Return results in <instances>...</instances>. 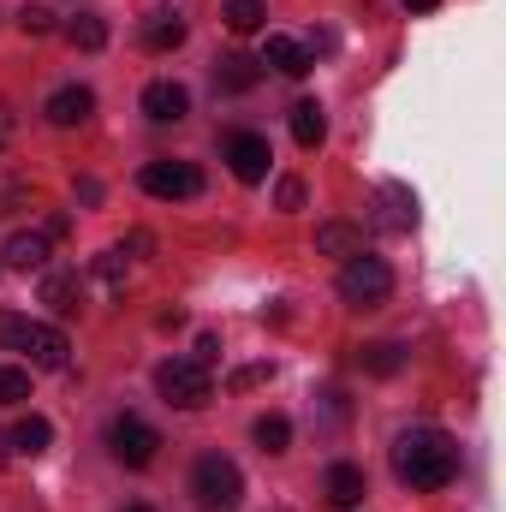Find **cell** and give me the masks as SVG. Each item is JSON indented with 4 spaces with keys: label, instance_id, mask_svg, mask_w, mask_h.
I'll list each match as a JSON object with an SVG mask.
<instances>
[{
    "label": "cell",
    "instance_id": "6da1fadb",
    "mask_svg": "<svg viewBox=\"0 0 506 512\" xmlns=\"http://www.w3.org/2000/svg\"><path fill=\"white\" fill-rule=\"evenodd\" d=\"M393 471L411 489H447L459 477V447L447 429H405L393 441Z\"/></svg>",
    "mask_w": 506,
    "mask_h": 512
},
{
    "label": "cell",
    "instance_id": "7a4b0ae2",
    "mask_svg": "<svg viewBox=\"0 0 506 512\" xmlns=\"http://www.w3.org/2000/svg\"><path fill=\"white\" fill-rule=\"evenodd\" d=\"M0 352H24L30 370H66L72 364V340L48 322H30V316H12L0 310Z\"/></svg>",
    "mask_w": 506,
    "mask_h": 512
},
{
    "label": "cell",
    "instance_id": "3957f363",
    "mask_svg": "<svg viewBox=\"0 0 506 512\" xmlns=\"http://www.w3.org/2000/svg\"><path fill=\"white\" fill-rule=\"evenodd\" d=\"M191 495L209 512H233L245 501V471H239L233 459H221V453H203L197 471H191Z\"/></svg>",
    "mask_w": 506,
    "mask_h": 512
},
{
    "label": "cell",
    "instance_id": "277c9868",
    "mask_svg": "<svg viewBox=\"0 0 506 512\" xmlns=\"http://www.w3.org/2000/svg\"><path fill=\"white\" fill-rule=\"evenodd\" d=\"M387 292H393V268H387L381 256H370V251L346 256V268H340V298H346L352 310H376V304H387Z\"/></svg>",
    "mask_w": 506,
    "mask_h": 512
},
{
    "label": "cell",
    "instance_id": "5b68a950",
    "mask_svg": "<svg viewBox=\"0 0 506 512\" xmlns=\"http://www.w3.org/2000/svg\"><path fill=\"white\" fill-rule=\"evenodd\" d=\"M155 393H161L167 405H179V411H203V405L215 399V382H209V370H203L197 358H167V364L155 370Z\"/></svg>",
    "mask_w": 506,
    "mask_h": 512
},
{
    "label": "cell",
    "instance_id": "8992f818",
    "mask_svg": "<svg viewBox=\"0 0 506 512\" xmlns=\"http://www.w3.org/2000/svg\"><path fill=\"white\" fill-rule=\"evenodd\" d=\"M137 185H143L149 197H161V203H185V197L203 191V173H197L191 161H149V167L137 173Z\"/></svg>",
    "mask_w": 506,
    "mask_h": 512
},
{
    "label": "cell",
    "instance_id": "52a82bcc",
    "mask_svg": "<svg viewBox=\"0 0 506 512\" xmlns=\"http://www.w3.org/2000/svg\"><path fill=\"white\" fill-rule=\"evenodd\" d=\"M155 447H161V435H155L143 417H131V411H126V417H114V423H108V453H114L120 465H131V471H143V465L155 459Z\"/></svg>",
    "mask_w": 506,
    "mask_h": 512
},
{
    "label": "cell",
    "instance_id": "ba28073f",
    "mask_svg": "<svg viewBox=\"0 0 506 512\" xmlns=\"http://www.w3.org/2000/svg\"><path fill=\"white\" fill-rule=\"evenodd\" d=\"M370 227L376 233H411L417 227V191L411 185H381L370 197Z\"/></svg>",
    "mask_w": 506,
    "mask_h": 512
},
{
    "label": "cell",
    "instance_id": "9c48e42d",
    "mask_svg": "<svg viewBox=\"0 0 506 512\" xmlns=\"http://www.w3.org/2000/svg\"><path fill=\"white\" fill-rule=\"evenodd\" d=\"M221 155H227L233 179H245V185H262V179H268V161H274L268 137H256V131H233V137L221 143Z\"/></svg>",
    "mask_w": 506,
    "mask_h": 512
},
{
    "label": "cell",
    "instance_id": "30bf717a",
    "mask_svg": "<svg viewBox=\"0 0 506 512\" xmlns=\"http://www.w3.org/2000/svg\"><path fill=\"white\" fill-rule=\"evenodd\" d=\"M143 114H149L155 126H173V120H185V114H191V90H185V84H173V78H161V84H149V90H143Z\"/></svg>",
    "mask_w": 506,
    "mask_h": 512
},
{
    "label": "cell",
    "instance_id": "8fae6325",
    "mask_svg": "<svg viewBox=\"0 0 506 512\" xmlns=\"http://www.w3.org/2000/svg\"><path fill=\"white\" fill-rule=\"evenodd\" d=\"M42 114H48V126H84V120H90V114H96V96H90V90H84V84H66V90H54V96H48V108H42Z\"/></svg>",
    "mask_w": 506,
    "mask_h": 512
},
{
    "label": "cell",
    "instance_id": "7c38bea8",
    "mask_svg": "<svg viewBox=\"0 0 506 512\" xmlns=\"http://www.w3.org/2000/svg\"><path fill=\"white\" fill-rule=\"evenodd\" d=\"M262 66H274L280 78H304L316 60H310V48H304L298 36H268V48H262Z\"/></svg>",
    "mask_w": 506,
    "mask_h": 512
},
{
    "label": "cell",
    "instance_id": "4fadbf2b",
    "mask_svg": "<svg viewBox=\"0 0 506 512\" xmlns=\"http://www.w3.org/2000/svg\"><path fill=\"white\" fill-rule=\"evenodd\" d=\"M322 489H328V501H334L340 512H352L358 501H364V495H370V483H364V471H358V465H346V459H340V465H328V477H322Z\"/></svg>",
    "mask_w": 506,
    "mask_h": 512
},
{
    "label": "cell",
    "instance_id": "5bb4252c",
    "mask_svg": "<svg viewBox=\"0 0 506 512\" xmlns=\"http://www.w3.org/2000/svg\"><path fill=\"white\" fill-rule=\"evenodd\" d=\"M0 262L18 268V274H42V268H48V233H12L6 251H0Z\"/></svg>",
    "mask_w": 506,
    "mask_h": 512
},
{
    "label": "cell",
    "instance_id": "9a60e30c",
    "mask_svg": "<svg viewBox=\"0 0 506 512\" xmlns=\"http://www.w3.org/2000/svg\"><path fill=\"white\" fill-rule=\"evenodd\" d=\"M42 304H48L54 316H78L84 280H78V274H42Z\"/></svg>",
    "mask_w": 506,
    "mask_h": 512
},
{
    "label": "cell",
    "instance_id": "2e32d148",
    "mask_svg": "<svg viewBox=\"0 0 506 512\" xmlns=\"http://www.w3.org/2000/svg\"><path fill=\"white\" fill-rule=\"evenodd\" d=\"M48 441H54V423H48V417H36V411H30V417H18V423H12V435H6V447H12V453H24V459L48 453Z\"/></svg>",
    "mask_w": 506,
    "mask_h": 512
},
{
    "label": "cell",
    "instance_id": "e0dca14e",
    "mask_svg": "<svg viewBox=\"0 0 506 512\" xmlns=\"http://www.w3.org/2000/svg\"><path fill=\"white\" fill-rule=\"evenodd\" d=\"M185 42V18L179 12H149L143 18V48L149 54H167V48H179Z\"/></svg>",
    "mask_w": 506,
    "mask_h": 512
},
{
    "label": "cell",
    "instance_id": "ac0fdd59",
    "mask_svg": "<svg viewBox=\"0 0 506 512\" xmlns=\"http://www.w3.org/2000/svg\"><path fill=\"white\" fill-rule=\"evenodd\" d=\"M316 251L322 256H358L364 251V227H352V221H322V227H316Z\"/></svg>",
    "mask_w": 506,
    "mask_h": 512
},
{
    "label": "cell",
    "instance_id": "d6986e66",
    "mask_svg": "<svg viewBox=\"0 0 506 512\" xmlns=\"http://www.w3.org/2000/svg\"><path fill=\"white\" fill-rule=\"evenodd\" d=\"M286 126H292V143H298V149H316V143L328 137V114H322V102H298Z\"/></svg>",
    "mask_w": 506,
    "mask_h": 512
},
{
    "label": "cell",
    "instance_id": "ffe728a7",
    "mask_svg": "<svg viewBox=\"0 0 506 512\" xmlns=\"http://www.w3.org/2000/svg\"><path fill=\"white\" fill-rule=\"evenodd\" d=\"M256 66H262V60H251V54H227V60L215 66V84L233 90V96H245V90H256V78H262Z\"/></svg>",
    "mask_w": 506,
    "mask_h": 512
},
{
    "label": "cell",
    "instance_id": "44dd1931",
    "mask_svg": "<svg viewBox=\"0 0 506 512\" xmlns=\"http://www.w3.org/2000/svg\"><path fill=\"white\" fill-rule=\"evenodd\" d=\"M66 42H72V48H84V54H102V48H108V18H96V12L66 18Z\"/></svg>",
    "mask_w": 506,
    "mask_h": 512
},
{
    "label": "cell",
    "instance_id": "7402d4cb",
    "mask_svg": "<svg viewBox=\"0 0 506 512\" xmlns=\"http://www.w3.org/2000/svg\"><path fill=\"white\" fill-rule=\"evenodd\" d=\"M256 447H262V453H286V447H292V423H286V417H280V411H268V417H256Z\"/></svg>",
    "mask_w": 506,
    "mask_h": 512
},
{
    "label": "cell",
    "instance_id": "603a6c76",
    "mask_svg": "<svg viewBox=\"0 0 506 512\" xmlns=\"http://www.w3.org/2000/svg\"><path fill=\"white\" fill-rule=\"evenodd\" d=\"M221 18H227V30H239V36H251V30H262V18H268V6H262V0H227V6H221Z\"/></svg>",
    "mask_w": 506,
    "mask_h": 512
},
{
    "label": "cell",
    "instance_id": "cb8c5ba5",
    "mask_svg": "<svg viewBox=\"0 0 506 512\" xmlns=\"http://www.w3.org/2000/svg\"><path fill=\"white\" fill-rule=\"evenodd\" d=\"M364 370H370V376H399V370H405V346H393V340L364 346Z\"/></svg>",
    "mask_w": 506,
    "mask_h": 512
},
{
    "label": "cell",
    "instance_id": "d4e9b609",
    "mask_svg": "<svg viewBox=\"0 0 506 512\" xmlns=\"http://www.w3.org/2000/svg\"><path fill=\"white\" fill-rule=\"evenodd\" d=\"M90 274L102 280V292H108V298H120V292H126V256H120V251H102L96 262H90Z\"/></svg>",
    "mask_w": 506,
    "mask_h": 512
},
{
    "label": "cell",
    "instance_id": "484cf974",
    "mask_svg": "<svg viewBox=\"0 0 506 512\" xmlns=\"http://www.w3.org/2000/svg\"><path fill=\"white\" fill-rule=\"evenodd\" d=\"M24 399H30V370L0 364V405H24Z\"/></svg>",
    "mask_w": 506,
    "mask_h": 512
},
{
    "label": "cell",
    "instance_id": "4316f807",
    "mask_svg": "<svg viewBox=\"0 0 506 512\" xmlns=\"http://www.w3.org/2000/svg\"><path fill=\"white\" fill-rule=\"evenodd\" d=\"M18 30H24V36H48V30H54V12H48V6H24V12H18Z\"/></svg>",
    "mask_w": 506,
    "mask_h": 512
},
{
    "label": "cell",
    "instance_id": "83f0119b",
    "mask_svg": "<svg viewBox=\"0 0 506 512\" xmlns=\"http://www.w3.org/2000/svg\"><path fill=\"white\" fill-rule=\"evenodd\" d=\"M268 376H274V364H251V370H233L227 387H256V382H268Z\"/></svg>",
    "mask_w": 506,
    "mask_h": 512
},
{
    "label": "cell",
    "instance_id": "f1b7e54d",
    "mask_svg": "<svg viewBox=\"0 0 506 512\" xmlns=\"http://www.w3.org/2000/svg\"><path fill=\"white\" fill-rule=\"evenodd\" d=\"M274 197H280V209H304V185H298V179H280Z\"/></svg>",
    "mask_w": 506,
    "mask_h": 512
},
{
    "label": "cell",
    "instance_id": "f546056e",
    "mask_svg": "<svg viewBox=\"0 0 506 512\" xmlns=\"http://www.w3.org/2000/svg\"><path fill=\"white\" fill-rule=\"evenodd\" d=\"M215 358H221V340H215V334H203V340H197V364H203V370H209V364H215Z\"/></svg>",
    "mask_w": 506,
    "mask_h": 512
},
{
    "label": "cell",
    "instance_id": "4dcf8cb0",
    "mask_svg": "<svg viewBox=\"0 0 506 512\" xmlns=\"http://www.w3.org/2000/svg\"><path fill=\"white\" fill-rule=\"evenodd\" d=\"M78 203L96 209V203H102V179H78Z\"/></svg>",
    "mask_w": 506,
    "mask_h": 512
},
{
    "label": "cell",
    "instance_id": "1f68e13d",
    "mask_svg": "<svg viewBox=\"0 0 506 512\" xmlns=\"http://www.w3.org/2000/svg\"><path fill=\"white\" fill-rule=\"evenodd\" d=\"M42 233H48V239H66V233H72V215H48V227H42Z\"/></svg>",
    "mask_w": 506,
    "mask_h": 512
},
{
    "label": "cell",
    "instance_id": "d6a6232c",
    "mask_svg": "<svg viewBox=\"0 0 506 512\" xmlns=\"http://www.w3.org/2000/svg\"><path fill=\"white\" fill-rule=\"evenodd\" d=\"M12 137V108H0V143Z\"/></svg>",
    "mask_w": 506,
    "mask_h": 512
},
{
    "label": "cell",
    "instance_id": "836d02e7",
    "mask_svg": "<svg viewBox=\"0 0 506 512\" xmlns=\"http://www.w3.org/2000/svg\"><path fill=\"white\" fill-rule=\"evenodd\" d=\"M405 6H411V12H435L441 0H405Z\"/></svg>",
    "mask_w": 506,
    "mask_h": 512
},
{
    "label": "cell",
    "instance_id": "e575fe53",
    "mask_svg": "<svg viewBox=\"0 0 506 512\" xmlns=\"http://www.w3.org/2000/svg\"><path fill=\"white\" fill-rule=\"evenodd\" d=\"M126 512H149V507H143V501H137V507H126Z\"/></svg>",
    "mask_w": 506,
    "mask_h": 512
},
{
    "label": "cell",
    "instance_id": "d590c367",
    "mask_svg": "<svg viewBox=\"0 0 506 512\" xmlns=\"http://www.w3.org/2000/svg\"><path fill=\"white\" fill-rule=\"evenodd\" d=\"M0 465H6V441H0Z\"/></svg>",
    "mask_w": 506,
    "mask_h": 512
}]
</instances>
